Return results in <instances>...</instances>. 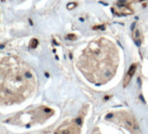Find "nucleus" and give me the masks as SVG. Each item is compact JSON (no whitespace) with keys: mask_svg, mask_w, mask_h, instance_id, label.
<instances>
[{"mask_svg":"<svg viewBox=\"0 0 148 134\" xmlns=\"http://www.w3.org/2000/svg\"><path fill=\"white\" fill-rule=\"evenodd\" d=\"M22 69V68H21ZM19 65L15 63L14 68L6 70V80H1V102L18 103L24 100L34 89L32 74L27 69L21 70Z\"/></svg>","mask_w":148,"mask_h":134,"instance_id":"nucleus-1","label":"nucleus"},{"mask_svg":"<svg viewBox=\"0 0 148 134\" xmlns=\"http://www.w3.org/2000/svg\"><path fill=\"white\" fill-rule=\"evenodd\" d=\"M106 118L107 120H111L112 122H114L118 124L119 126L125 127L126 129L129 130L133 133H139V127L137 126L135 120L129 113L126 111H121V112L109 113L107 115Z\"/></svg>","mask_w":148,"mask_h":134,"instance_id":"nucleus-2","label":"nucleus"},{"mask_svg":"<svg viewBox=\"0 0 148 134\" xmlns=\"http://www.w3.org/2000/svg\"><path fill=\"white\" fill-rule=\"evenodd\" d=\"M81 123L77 120L62 125L55 134H79Z\"/></svg>","mask_w":148,"mask_h":134,"instance_id":"nucleus-3","label":"nucleus"},{"mask_svg":"<svg viewBox=\"0 0 148 134\" xmlns=\"http://www.w3.org/2000/svg\"><path fill=\"white\" fill-rule=\"evenodd\" d=\"M135 71H136V64H133V65L130 67V68H129V70H128V72H127V75L125 76V80H124V87H126V86H127V85H128V83L130 82V81H131V79H132L133 75H134Z\"/></svg>","mask_w":148,"mask_h":134,"instance_id":"nucleus-4","label":"nucleus"},{"mask_svg":"<svg viewBox=\"0 0 148 134\" xmlns=\"http://www.w3.org/2000/svg\"><path fill=\"white\" fill-rule=\"evenodd\" d=\"M37 43H38V42H37V40L36 39H33L32 40V42H31V48H36V45H37Z\"/></svg>","mask_w":148,"mask_h":134,"instance_id":"nucleus-5","label":"nucleus"},{"mask_svg":"<svg viewBox=\"0 0 148 134\" xmlns=\"http://www.w3.org/2000/svg\"><path fill=\"white\" fill-rule=\"evenodd\" d=\"M76 6V4L75 3H69L68 4V9H69V10H71V9H73V8H75Z\"/></svg>","mask_w":148,"mask_h":134,"instance_id":"nucleus-6","label":"nucleus"},{"mask_svg":"<svg viewBox=\"0 0 148 134\" xmlns=\"http://www.w3.org/2000/svg\"><path fill=\"white\" fill-rule=\"evenodd\" d=\"M75 37H76L75 35H69L68 36V38H70V39H75Z\"/></svg>","mask_w":148,"mask_h":134,"instance_id":"nucleus-7","label":"nucleus"},{"mask_svg":"<svg viewBox=\"0 0 148 134\" xmlns=\"http://www.w3.org/2000/svg\"><path fill=\"white\" fill-rule=\"evenodd\" d=\"M93 134H101V133H99V132L97 131V132H95V133H93Z\"/></svg>","mask_w":148,"mask_h":134,"instance_id":"nucleus-8","label":"nucleus"}]
</instances>
